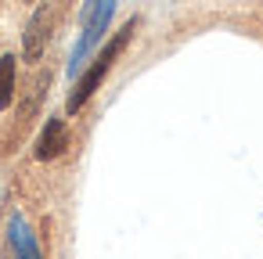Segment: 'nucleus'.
Returning a JSON list of instances; mask_svg holds the SVG:
<instances>
[{"instance_id": "1", "label": "nucleus", "mask_w": 263, "mask_h": 259, "mask_svg": "<svg viewBox=\"0 0 263 259\" xmlns=\"http://www.w3.org/2000/svg\"><path fill=\"white\" fill-rule=\"evenodd\" d=\"M134 26H137V22H126V26L119 29V36H116V40H108V44H105V51L94 58V65H90V69H87V72L76 79V87H72V94H69V101H65V112H69V115H76V112H80V108H83V105L94 97V90H98V87H101V79L108 76L112 62H116V58L123 54V47L130 44Z\"/></svg>"}, {"instance_id": "2", "label": "nucleus", "mask_w": 263, "mask_h": 259, "mask_svg": "<svg viewBox=\"0 0 263 259\" xmlns=\"http://www.w3.org/2000/svg\"><path fill=\"white\" fill-rule=\"evenodd\" d=\"M65 144H69V133H65V119H58V115H51L47 123H44V130H40V137H36V158L40 162H51V158H58L62 151H65Z\"/></svg>"}, {"instance_id": "3", "label": "nucleus", "mask_w": 263, "mask_h": 259, "mask_svg": "<svg viewBox=\"0 0 263 259\" xmlns=\"http://www.w3.org/2000/svg\"><path fill=\"white\" fill-rule=\"evenodd\" d=\"M47 36H51V8H40L33 15V22L26 26V58L36 62L47 47Z\"/></svg>"}, {"instance_id": "4", "label": "nucleus", "mask_w": 263, "mask_h": 259, "mask_svg": "<svg viewBox=\"0 0 263 259\" xmlns=\"http://www.w3.org/2000/svg\"><path fill=\"white\" fill-rule=\"evenodd\" d=\"M11 248H15V259H40L36 237H33V230L26 227L22 216H11Z\"/></svg>"}, {"instance_id": "5", "label": "nucleus", "mask_w": 263, "mask_h": 259, "mask_svg": "<svg viewBox=\"0 0 263 259\" xmlns=\"http://www.w3.org/2000/svg\"><path fill=\"white\" fill-rule=\"evenodd\" d=\"M15 101V58L4 54L0 58V112Z\"/></svg>"}]
</instances>
